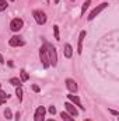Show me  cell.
<instances>
[{"label": "cell", "instance_id": "obj_1", "mask_svg": "<svg viewBox=\"0 0 119 121\" xmlns=\"http://www.w3.org/2000/svg\"><path fill=\"white\" fill-rule=\"evenodd\" d=\"M45 45H46V51H48V56H49V63H51L52 66H56V63H58V54H56V48H55L53 45L48 44V42H45Z\"/></svg>", "mask_w": 119, "mask_h": 121}, {"label": "cell", "instance_id": "obj_2", "mask_svg": "<svg viewBox=\"0 0 119 121\" xmlns=\"http://www.w3.org/2000/svg\"><path fill=\"white\" fill-rule=\"evenodd\" d=\"M39 58H41V62L44 65V68H49L51 63H49V56H48V51H46V45L44 44L39 49Z\"/></svg>", "mask_w": 119, "mask_h": 121}, {"label": "cell", "instance_id": "obj_3", "mask_svg": "<svg viewBox=\"0 0 119 121\" xmlns=\"http://www.w3.org/2000/svg\"><path fill=\"white\" fill-rule=\"evenodd\" d=\"M32 17L35 18L36 24H39V26H42V24L46 23V14L44 11H41V10H34L32 11Z\"/></svg>", "mask_w": 119, "mask_h": 121}, {"label": "cell", "instance_id": "obj_4", "mask_svg": "<svg viewBox=\"0 0 119 121\" xmlns=\"http://www.w3.org/2000/svg\"><path fill=\"white\" fill-rule=\"evenodd\" d=\"M107 7H108V3H101V4H98V6H97V7H95V9H94L91 13H90L88 17H87V18H88V21L94 20V18H95V17H97V16H98V14H99L102 10H105Z\"/></svg>", "mask_w": 119, "mask_h": 121}, {"label": "cell", "instance_id": "obj_5", "mask_svg": "<svg viewBox=\"0 0 119 121\" xmlns=\"http://www.w3.org/2000/svg\"><path fill=\"white\" fill-rule=\"evenodd\" d=\"M23 26H24V21L21 18H13L11 23H10V30L17 32V31H20L23 28Z\"/></svg>", "mask_w": 119, "mask_h": 121}, {"label": "cell", "instance_id": "obj_6", "mask_svg": "<svg viewBox=\"0 0 119 121\" xmlns=\"http://www.w3.org/2000/svg\"><path fill=\"white\" fill-rule=\"evenodd\" d=\"M45 113H46L45 107H44V106H39V107L36 108V111H35L34 121H45Z\"/></svg>", "mask_w": 119, "mask_h": 121}, {"label": "cell", "instance_id": "obj_7", "mask_svg": "<svg viewBox=\"0 0 119 121\" xmlns=\"http://www.w3.org/2000/svg\"><path fill=\"white\" fill-rule=\"evenodd\" d=\"M64 108H66V111H67L71 117H77L79 111H77V108L74 107V104H71L70 101H67V103H64Z\"/></svg>", "mask_w": 119, "mask_h": 121}, {"label": "cell", "instance_id": "obj_8", "mask_svg": "<svg viewBox=\"0 0 119 121\" xmlns=\"http://www.w3.org/2000/svg\"><path fill=\"white\" fill-rule=\"evenodd\" d=\"M25 42L20 38V37H11L10 41H8V45L10 47H23Z\"/></svg>", "mask_w": 119, "mask_h": 121}, {"label": "cell", "instance_id": "obj_9", "mask_svg": "<svg viewBox=\"0 0 119 121\" xmlns=\"http://www.w3.org/2000/svg\"><path fill=\"white\" fill-rule=\"evenodd\" d=\"M66 87L69 89V91L76 93V91H77V83H76L73 79H66Z\"/></svg>", "mask_w": 119, "mask_h": 121}, {"label": "cell", "instance_id": "obj_10", "mask_svg": "<svg viewBox=\"0 0 119 121\" xmlns=\"http://www.w3.org/2000/svg\"><path fill=\"white\" fill-rule=\"evenodd\" d=\"M86 38V31H81L80 35H79V44H77V54H81L83 52V41Z\"/></svg>", "mask_w": 119, "mask_h": 121}, {"label": "cell", "instance_id": "obj_11", "mask_svg": "<svg viewBox=\"0 0 119 121\" xmlns=\"http://www.w3.org/2000/svg\"><path fill=\"white\" fill-rule=\"evenodd\" d=\"M67 99H69L71 103H74L76 106H79L81 110H84V106H81V101H80V99H79L76 94H67Z\"/></svg>", "mask_w": 119, "mask_h": 121}, {"label": "cell", "instance_id": "obj_12", "mask_svg": "<svg viewBox=\"0 0 119 121\" xmlns=\"http://www.w3.org/2000/svg\"><path fill=\"white\" fill-rule=\"evenodd\" d=\"M71 55H73V48L70 44H66L64 45V56L69 59V58H71Z\"/></svg>", "mask_w": 119, "mask_h": 121}, {"label": "cell", "instance_id": "obj_13", "mask_svg": "<svg viewBox=\"0 0 119 121\" xmlns=\"http://www.w3.org/2000/svg\"><path fill=\"white\" fill-rule=\"evenodd\" d=\"M60 117H62V120L63 121H74V117H71L70 114H67V113H60Z\"/></svg>", "mask_w": 119, "mask_h": 121}, {"label": "cell", "instance_id": "obj_14", "mask_svg": "<svg viewBox=\"0 0 119 121\" xmlns=\"http://www.w3.org/2000/svg\"><path fill=\"white\" fill-rule=\"evenodd\" d=\"M10 83H11L13 86H16V87H21V80H20L18 78H11V79H10Z\"/></svg>", "mask_w": 119, "mask_h": 121}, {"label": "cell", "instance_id": "obj_15", "mask_svg": "<svg viewBox=\"0 0 119 121\" xmlns=\"http://www.w3.org/2000/svg\"><path fill=\"white\" fill-rule=\"evenodd\" d=\"M91 1H92V0H86V1L83 3V6H81V16L86 13V10L88 9V6H90V3H91Z\"/></svg>", "mask_w": 119, "mask_h": 121}, {"label": "cell", "instance_id": "obj_16", "mask_svg": "<svg viewBox=\"0 0 119 121\" xmlns=\"http://www.w3.org/2000/svg\"><path fill=\"white\" fill-rule=\"evenodd\" d=\"M28 79H30L28 73H27L25 70H21V79H20V80H21V82H27Z\"/></svg>", "mask_w": 119, "mask_h": 121}, {"label": "cell", "instance_id": "obj_17", "mask_svg": "<svg viewBox=\"0 0 119 121\" xmlns=\"http://www.w3.org/2000/svg\"><path fill=\"white\" fill-rule=\"evenodd\" d=\"M7 6H8V4H7L6 0H0V11H4V10L7 9Z\"/></svg>", "mask_w": 119, "mask_h": 121}, {"label": "cell", "instance_id": "obj_18", "mask_svg": "<svg viewBox=\"0 0 119 121\" xmlns=\"http://www.w3.org/2000/svg\"><path fill=\"white\" fill-rule=\"evenodd\" d=\"M53 34H55V38L59 41V39H60V35H59V27H58V26H53Z\"/></svg>", "mask_w": 119, "mask_h": 121}, {"label": "cell", "instance_id": "obj_19", "mask_svg": "<svg viewBox=\"0 0 119 121\" xmlns=\"http://www.w3.org/2000/svg\"><path fill=\"white\" fill-rule=\"evenodd\" d=\"M16 94H17L18 100L21 101V100H23V89H21V87H17V90H16Z\"/></svg>", "mask_w": 119, "mask_h": 121}, {"label": "cell", "instance_id": "obj_20", "mask_svg": "<svg viewBox=\"0 0 119 121\" xmlns=\"http://www.w3.org/2000/svg\"><path fill=\"white\" fill-rule=\"evenodd\" d=\"M4 117H6L7 120H11V110H10V108H6V110H4Z\"/></svg>", "mask_w": 119, "mask_h": 121}, {"label": "cell", "instance_id": "obj_21", "mask_svg": "<svg viewBox=\"0 0 119 121\" xmlns=\"http://www.w3.org/2000/svg\"><path fill=\"white\" fill-rule=\"evenodd\" d=\"M7 99H8V94H7V93H6V91L0 90V100H4V101H6V100H7Z\"/></svg>", "mask_w": 119, "mask_h": 121}, {"label": "cell", "instance_id": "obj_22", "mask_svg": "<svg viewBox=\"0 0 119 121\" xmlns=\"http://www.w3.org/2000/svg\"><path fill=\"white\" fill-rule=\"evenodd\" d=\"M48 111H49V113H51V114H52V116H53V114H55V113H56V108H55V106H51V107H49V108H48Z\"/></svg>", "mask_w": 119, "mask_h": 121}, {"label": "cell", "instance_id": "obj_23", "mask_svg": "<svg viewBox=\"0 0 119 121\" xmlns=\"http://www.w3.org/2000/svg\"><path fill=\"white\" fill-rule=\"evenodd\" d=\"M32 90L35 91V93H39V90H41V89H39L36 85H32Z\"/></svg>", "mask_w": 119, "mask_h": 121}, {"label": "cell", "instance_id": "obj_24", "mask_svg": "<svg viewBox=\"0 0 119 121\" xmlns=\"http://www.w3.org/2000/svg\"><path fill=\"white\" fill-rule=\"evenodd\" d=\"M109 113H111V114H114V116H119V113H118V111H115V110H109Z\"/></svg>", "mask_w": 119, "mask_h": 121}, {"label": "cell", "instance_id": "obj_25", "mask_svg": "<svg viewBox=\"0 0 119 121\" xmlns=\"http://www.w3.org/2000/svg\"><path fill=\"white\" fill-rule=\"evenodd\" d=\"M0 63H4V58H3L1 55H0Z\"/></svg>", "mask_w": 119, "mask_h": 121}, {"label": "cell", "instance_id": "obj_26", "mask_svg": "<svg viewBox=\"0 0 119 121\" xmlns=\"http://www.w3.org/2000/svg\"><path fill=\"white\" fill-rule=\"evenodd\" d=\"M1 104H4V100H0V106H1Z\"/></svg>", "mask_w": 119, "mask_h": 121}, {"label": "cell", "instance_id": "obj_27", "mask_svg": "<svg viewBox=\"0 0 119 121\" xmlns=\"http://www.w3.org/2000/svg\"><path fill=\"white\" fill-rule=\"evenodd\" d=\"M59 3V0H55V4H58Z\"/></svg>", "mask_w": 119, "mask_h": 121}, {"label": "cell", "instance_id": "obj_28", "mask_svg": "<svg viewBox=\"0 0 119 121\" xmlns=\"http://www.w3.org/2000/svg\"><path fill=\"white\" fill-rule=\"evenodd\" d=\"M48 121H56V120H52V118H51V120H48Z\"/></svg>", "mask_w": 119, "mask_h": 121}, {"label": "cell", "instance_id": "obj_29", "mask_svg": "<svg viewBox=\"0 0 119 121\" xmlns=\"http://www.w3.org/2000/svg\"><path fill=\"white\" fill-rule=\"evenodd\" d=\"M84 121H91V120H84Z\"/></svg>", "mask_w": 119, "mask_h": 121}, {"label": "cell", "instance_id": "obj_30", "mask_svg": "<svg viewBox=\"0 0 119 121\" xmlns=\"http://www.w3.org/2000/svg\"><path fill=\"white\" fill-rule=\"evenodd\" d=\"M10 1H14V0H10Z\"/></svg>", "mask_w": 119, "mask_h": 121}, {"label": "cell", "instance_id": "obj_31", "mask_svg": "<svg viewBox=\"0 0 119 121\" xmlns=\"http://www.w3.org/2000/svg\"><path fill=\"white\" fill-rule=\"evenodd\" d=\"M0 87H1V85H0Z\"/></svg>", "mask_w": 119, "mask_h": 121}]
</instances>
